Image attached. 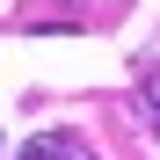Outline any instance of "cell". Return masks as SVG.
<instances>
[{
	"instance_id": "1",
	"label": "cell",
	"mask_w": 160,
	"mask_h": 160,
	"mask_svg": "<svg viewBox=\"0 0 160 160\" xmlns=\"http://www.w3.org/2000/svg\"><path fill=\"white\" fill-rule=\"evenodd\" d=\"M15 160H95V153H88V146H80V138H73V131H37V138H29V146H22Z\"/></svg>"
},
{
	"instance_id": "2",
	"label": "cell",
	"mask_w": 160,
	"mask_h": 160,
	"mask_svg": "<svg viewBox=\"0 0 160 160\" xmlns=\"http://www.w3.org/2000/svg\"><path fill=\"white\" fill-rule=\"evenodd\" d=\"M146 109H153V124H160V73L146 80Z\"/></svg>"
}]
</instances>
